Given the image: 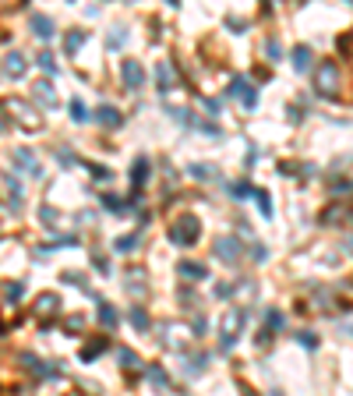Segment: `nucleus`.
<instances>
[{"label": "nucleus", "instance_id": "nucleus-4", "mask_svg": "<svg viewBox=\"0 0 353 396\" xmlns=\"http://www.w3.org/2000/svg\"><path fill=\"white\" fill-rule=\"evenodd\" d=\"M241 322H244V311H241V308H230V315L223 318V340H219V347H223V350H233Z\"/></svg>", "mask_w": 353, "mask_h": 396}, {"label": "nucleus", "instance_id": "nucleus-29", "mask_svg": "<svg viewBox=\"0 0 353 396\" xmlns=\"http://www.w3.org/2000/svg\"><path fill=\"white\" fill-rule=\"evenodd\" d=\"M88 117H92V113H88L85 103H82V99H71V120H75V124H85Z\"/></svg>", "mask_w": 353, "mask_h": 396}, {"label": "nucleus", "instance_id": "nucleus-18", "mask_svg": "<svg viewBox=\"0 0 353 396\" xmlns=\"http://www.w3.org/2000/svg\"><path fill=\"white\" fill-rule=\"evenodd\" d=\"M0 181H4V188H7V202H11V209H18V205H21V188H18V181H14L11 174H0Z\"/></svg>", "mask_w": 353, "mask_h": 396}, {"label": "nucleus", "instance_id": "nucleus-9", "mask_svg": "<svg viewBox=\"0 0 353 396\" xmlns=\"http://www.w3.org/2000/svg\"><path fill=\"white\" fill-rule=\"evenodd\" d=\"M191 336H187V329L184 325H163V347H170V350H180L184 343H187Z\"/></svg>", "mask_w": 353, "mask_h": 396}, {"label": "nucleus", "instance_id": "nucleus-3", "mask_svg": "<svg viewBox=\"0 0 353 396\" xmlns=\"http://www.w3.org/2000/svg\"><path fill=\"white\" fill-rule=\"evenodd\" d=\"M201 234V223L194 216H180L176 223H170V244H194Z\"/></svg>", "mask_w": 353, "mask_h": 396}, {"label": "nucleus", "instance_id": "nucleus-47", "mask_svg": "<svg viewBox=\"0 0 353 396\" xmlns=\"http://www.w3.org/2000/svg\"><path fill=\"white\" fill-rule=\"evenodd\" d=\"M167 4H174V7H176V4H180V0H167Z\"/></svg>", "mask_w": 353, "mask_h": 396}, {"label": "nucleus", "instance_id": "nucleus-15", "mask_svg": "<svg viewBox=\"0 0 353 396\" xmlns=\"http://www.w3.org/2000/svg\"><path fill=\"white\" fill-rule=\"evenodd\" d=\"M32 96L39 99L43 106H50V110L57 106V89H53L50 82H32Z\"/></svg>", "mask_w": 353, "mask_h": 396}, {"label": "nucleus", "instance_id": "nucleus-30", "mask_svg": "<svg viewBox=\"0 0 353 396\" xmlns=\"http://www.w3.org/2000/svg\"><path fill=\"white\" fill-rule=\"evenodd\" d=\"M191 177H194V181H212L216 170H212L209 163H194V167H191Z\"/></svg>", "mask_w": 353, "mask_h": 396}, {"label": "nucleus", "instance_id": "nucleus-20", "mask_svg": "<svg viewBox=\"0 0 353 396\" xmlns=\"http://www.w3.org/2000/svg\"><path fill=\"white\" fill-rule=\"evenodd\" d=\"M99 322H102V329H117V322H120V311H117L113 304H99Z\"/></svg>", "mask_w": 353, "mask_h": 396}, {"label": "nucleus", "instance_id": "nucleus-14", "mask_svg": "<svg viewBox=\"0 0 353 396\" xmlns=\"http://www.w3.org/2000/svg\"><path fill=\"white\" fill-rule=\"evenodd\" d=\"M95 120H99L102 127H120V120H124V117H120V110H117V106L102 103V106L95 110Z\"/></svg>", "mask_w": 353, "mask_h": 396}, {"label": "nucleus", "instance_id": "nucleus-22", "mask_svg": "<svg viewBox=\"0 0 353 396\" xmlns=\"http://www.w3.org/2000/svg\"><path fill=\"white\" fill-rule=\"evenodd\" d=\"M36 61H39V68H43L46 75H60V68H57V57H53L50 50H39V57H36Z\"/></svg>", "mask_w": 353, "mask_h": 396}, {"label": "nucleus", "instance_id": "nucleus-39", "mask_svg": "<svg viewBox=\"0 0 353 396\" xmlns=\"http://www.w3.org/2000/svg\"><path fill=\"white\" fill-rule=\"evenodd\" d=\"M265 50H268V61H279V57H283V53H279V43H275V39H268V43H265Z\"/></svg>", "mask_w": 353, "mask_h": 396}, {"label": "nucleus", "instance_id": "nucleus-2", "mask_svg": "<svg viewBox=\"0 0 353 396\" xmlns=\"http://www.w3.org/2000/svg\"><path fill=\"white\" fill-rule=\"evenodd\" d=\"M4 106H7V113H11L21 127H32V131H39V127H43V113H36V106H28L25 99L11 96V99H4Z\"/></svg>", "mask_w": 353, "mask_h": 396}, {"label": "nucleus", "instance_id": "nucleus-16", "mask_svg": "<svg viewBox=\"0 0 353 396\" xmlns=\"http://www.w3.org/2000/svg\"><path fill=\"white\" fill-rule=\"evenodd\" d=\"M145 379H149L156 390H167V393H170V375H167L159 365H149V368H145Z\"/></svg>", "mask_w": 353, "mask_h": 396}, {"label": "nucleus", "instance_id": "nucleus-34", "mask_svg": "<svg viewBox=\"0 0 353 396\" xmlns=\"http://www.w3.org/2000/svg\"><path fill=\"white\" fill-rule=\"evenodd\" d=\"M332 219H347V209H329V212L322 216V223H325V226H332Z\"/></svg>", "mask_w": 353, "mask_h": 396}, {"label": "nucleus", "instance_id": "nucleus-45", "mask_svg": "<svg viewBox=\"0 0 353 396\" xmlns=\"http://www.w3.org/2000/svg\"><path fill=\"white\" fill-rule=\"evenodd\" d=\"M0 4H4V7H7V11H14V7H21V4H25V0H0Z\"/></svg>", "mask_w": 353, "mask_h": 396}, {"label": "nucleus", "instance_id": "nucleus-7", "mask_svg": "<svg viewBox=\"0 0 353 396\" xmlns=\"http://www.w3.org/2000/svg\"><path fill=\"white\" fill-rule=\"evenodd\" d=\"M14 163H18L21 174H28V177H43V167H39L36 152H28V149H14Z\"/></svg>", "mask_w": 353, "mask_h": 396}, {"label": "nucleus", "instance_id": "nucleus-12", "mask_svg": "<svg viewBox=\"0 0 353 396\" xmlns=\"http://www.w3.org/2000/svg\"><path fill=\"white\" fill-rule=\"evenodd\" d=\"M230 96H241L248 110H255V106H258V93H255V89H248V82H244V78H233V82H230Z\"/></svg>", "mask_w": 353, "mask_h": 396}, {"label": "nucleus", "instance_id": "nucleus-25", "mask_svg": "<svg viewBox=\"0 0 353 396\" xmlns=\"http://www.w3.org/2000/svg\"><path fill=\"white\" fill-rule=\"evenodd\" d=\"M293 68H297V71H307V68H311V50H307V46H297V50H293Z\"/></svg>", "mask_w": 353, "mask_h": 396}, {"label": "nucleus", "instance_id": "nucleus-23", "mask_svg": "<svg viewBox=\"0 0 353 396\" xmlns=\"http://www.w3.org/2000/svg\"><path fill=\"white\" fill-rule=\"evenodd\" d=\"M138 244H142V237H138V234H131V237H117V241H113V248H117L120 255H131Z\"/></svg>", "mask_w": 353, "mask_h": 396}, {"label": "nucleus", "instance_id": "nucleus-13", "mask_svg": "<svg viewBox=\"0 0 353 396\" xmlns=\"http://www.w3.org/2000/svg\"><path fill=\"white\" fill-rule=\"evenodd\" d=\"M28 28H32L39 39H53V32H57V25H53L46 14H32V18H28Z\"/></svg>", "mask_w": 353, "mask_h": 396}, {"label": "nucleus", "instance_id": "nucleus-10", "mask_svg": "<svg viewBox=\"0 0 353 396\" xmlns=\"http://www.w3.org/2000/svg\"><path fill=\"white\" fill-rule=\"evenodd\" d=\"M36 315H39V318H53V315H60V297L57 294H39L36 297Z\"/></svg>", "mask_w": 353, "mask_h": 396}, {"label": "nucleus", "instance_id": "nucleus-43", "mask_svg": "<svg viewBox=\"0 0 353 396\" xmlns=\"http://www.w3.org/2000/svg\"><path fill=\"white\" fill-rule=\"evenodd\" d=\"M233 294V283H216V297H230Z\"/></svg>", "mask_w": 353, "mask_h": 396}, {"label": "nucleus", "instance_id": "nucleus-41", "mask_svg": "<svg viewBox=\"0 0 353 396\" xmlns=\"http://www.w3.org/2000/svg\"><path fill=\"white\" fill-rule=\"evenodd\" d=\"M201 106H205V113H212V117L219 113V99H201Z\"/></svg>", "mask_w": 353, "mask_h": 396}, {"label": "nucleus", "instance_id": "nucleus-28", "mask_svg": "<svg viewBox=\"0 0 353 396\" xmlns=\"http://www.w3.org/2000/svg\"><path fill=\"white\" fill-rule=\"evenodd\" d=\"M127 291L135 297H145V276L142 273H127Z\"/></svg>", "mask_w": 353, "mask_h": 396}, {"label": "nucleus", "instance_id": "nucleus-36", "mask_svg": "<svg viewBox=\"0 0 353 396\" xmlns=\"http://www.w3.org/2000/svg\"><path fill=\"white\" fill-rule=\"evenodd\" d=\"M102 205H106L110 212H120V209H124V202H120L117 195H102Z\"/></svg>", "mask_w": 353, "mask_h": 396}, {"label": "nucleus", "instance_id": "nucleus-44", "mask_svg": "<svg viewBox=\"0 0 353 396\" xmlns=\"http://www.w3.org/2000/svg\"><path fill=\"white\" fill-rule=\"evenodd\" d=\"M88 170H92V177H99V181H102V177H106V170H102V167H99V163H88Z\"/></svg>", "mask_w": 353, "mask_h": 396}, {"label": "nucleus", "instance_id": "nucleus-31", "mask_svg": "<svg viewBox=\"0 0 353 396\" xmlns=\"http://www.w3.org/2000/svg\"><path fill=\"white\" fill-rule=\"evenodd\" d=\"M124 39H127V28H124V25H117V28L110 32V39H106V43H110V50H120V46H124Z\"/></svg>", "mask_w": 353, "mask_h": 396}, {"label": "nucleus", "instance_id": "nucleus-17", "mask_svg": "<svg viewBox=\"0 0 353 396\" xmlns=\"http://www.w3.org/2000/svg\"><path fill=\"white\" fill-rule=\"evenodd\" d=\"M176 273H180V276H187V280H205V276H209V269H205L201 262H180V266H176Z\"/></svg>", "mask_w": 353, "mask_h": 396}, {"label": "nucleus", "instance_id": "nucleus-40", "mask_svg": "<svg viewBox=\"0 0 353 396\" xmlns=\"http://www.w3.org/2000/svg\"><path fill=\"white\" fill-rule=\"evenodd\" d=\"M268 325H272V329H283V325H286V318H283L279 311H268Z\"/></svg>", "mask_w": 353, "mask_h": 396}, {"label": "nucleus", "instance_id": "nucleus-11", "mask_svg": "<svg viewBox=\"0 0 353 396\" xmlns=\"http://www.w3.org/2000/svg\"><path fill=\"white\" fill-rule=\"evenodd\" d=\"M25 71H28L25 53H7V57H4V75H7V78H21Z\"/></svg>", "mask_w": 353, "mask_h": 396}, {"label": "nucleus", "instance_id": "nucleus-1", "mask_svg": "<svg viewBox=\"0 0 353 396\" xmlns=\"http://www.w3.org/2000/svg\"><path fill=\"white\" fill-rule=\"evenodd\" d=\"M315 89H318V96L339 99V93H343V71H339L336 61H325V64L318 68V75H315Z\"/></svg>", "mask_w": 353, "mask_h": 396}, {"label": "nucleus", "instance_id": "nucleus-19", "mask_svg": "<svg viewBox=\"0 0 353 396\" xmlns=\"http://www.w3.org/2000/svg\"><path fill=\"white\" fill-rule=\"evenodd\" d=\"M145 181H149V160L142 156V160H135V167H131V184L142 188Z\"/></svg>", "mask_w": 353, "mask_h": 396}, {"label": "nucleus", "instance_id": "nucleus-42", "mask_svg": "<svg viewBox=\"0 0 353 396\" xmlns=\"http://www.w3.org/2000/svg\"><path fill=\"white\" fill-rule=\"evenodd\" d=\"M251 259H255V262H265V259H268L265 244H255V248H251Z\"/></svg>", "mask_w": 353, "mask_h": 396}, {"label": "nucleus", "instance_id": "nucleus-24", "mask_svg": "<svg viewBox=\"0 0 353 396\" xmlns=\"http://www.w3.org/2000/svg\"><path fill=\"white\" fill-rule=\"evenodd\" d=\"M102 350H106V340L99 336V340H92L88 347H82V361H95V358H99Z\"/></svg>", "mask_w": 353, "mask_h": 396}, {"label": "nucleus", "instance_id": "nucleus-35", "mask_svg": "<svg viewBox=\"0 0 353 396\" xmlns=\"http://www.w3.org/2000/svg\"><path fill=\"white\" fill-rule=\"evenodd\" d=\"M297 340H300V343H304V347H311V350H315V347H318V336H315V333H311V329H304V333H297Z\"/></svg>", "mask_w": 353, "mask_h": 396}, {"label": "nucleus", "instance_id": "nucleus-33", "mask_svg": "<svg viewBox=\"0 0 353 396\" xmlns=\"http://www.w3.org/2000/svg\"><path fill=\"white\" fill-rule=\"evenodd\" d=\"M251 195L258 198V209H262V216H272V202H268V195H265V192H258V188H255Z\"/></svg>", "mask_w": 353, "mask_h": 396}, {"label": "nucleus", "instance_id": "nucleus-37", "mask_svg": "<svg viewBox=\"0 0 353 396\" xmlns=\"http://www.w3.org/2000/svg\"><path fill=\"white\" fill-rule=\"evenodd\" d=\"M39 216L46 219V226H57V219H60V216H57V212H53L50 205H43V209H39Z\"/></svg>", "mask_w": 353, "mask_h": 396}, {"label": "nucleus", "instance_id": "nucleus-32", "mask_svg": "<svg viewBox=\"0 0 353 396\" xmlns=\"http://www.w3.org/2000/svg\"><path fill=\"white\" fill-rule=\"evenodd\" d=\"M251 192H255V188H251V184H244V181H241V184H230V195H233V198H251Z\"/></svg>", "mask_w": 353, "mask_h": 396}, {"label": "nucleus", "instance_id": "nucleus-21", "mask_svg": "<svg viewBox=\"0 0 353 396\" xmlns=\"http://www.w3.org/2000/svg\"><path fill=\"white\" fill-rule=\"evenodd\" d=\"M82 43H85V32H82V28H71V32L64 36V50H68L71 57H75V53L82 50Z\"/></svg>", "mask_w": 353, "mask_h": 396}, {"label": "nucleus", "instance_id": "nucleus-38", "mask_svg": "<svg viewBox=\"0 0 353 396\" xmlns=\"http://www.w3.org/2000/svg\"><path fill=\"white\" fill-rule=\"evenodd\" d=\"M205 361H209L205 354H198V358H191V361H187V372H191V375H194V372H201V368H205Z\"/></svg>", "mask_w": 353, "mask_h": 396}, {"label": "nucleus", "instance_id": "nucleus-46", "mask_svg": "<svg viewBox=\"0 0 353 396\" xmlns=\"http://www.w3.org/2000/svg\"><path fill=\"white\" fill-rule=\"evenodd\" d=\"M4 127H7V120H4V113H0V131H4Z\"/></svg>", "mask_w": 353, "mask_h": 396}, {"label": "nucleus", "instance_id": "nucleus-6", "mask_svg": "<svg viewBox=\"0 0 353 396\" xmlns=\"http://www.w3.org/2000/svg\"><path fill=\"white\" fill-rule=\"evenodd\" d=\"M216 259L226 262V266H237V262H241V244H237V237H219V241H216Z\"/></svg>", "mask_w": 353, "mask_h": 396}, {"label": "nucleus", "instance_id": "nucleus-5", "mask_svg": "<svg viewBox=\"0 0 353 396\" xmlns=\"http://www.w3.org/2000/svg\"><path fill=\"white\" fill-rule=\"evenodd\" d=\"M120 78H124V89L138 93V89L145 85V68H142L138 61H124V68H120Z\"/></svg>", "mask_w": 353, "mask_h": 396}, {"label": "nucleus", "instance_id": "nucleus-27", "mask_svg": "<svg viewBox=\"0 0 353 396\" xmlns=\"http://www.w3.org/2000/svg\"><path fill=\"white\" fill-rule=\"evenodd\" d=\"M117 358H120V365H124L127 372H135V368H142V361H138V354H135V350H127V347H120V350H117Z\"/></svg>", "mask_w": 353, "mask_h": 396}, {"label": "nucleus", "instance_id": "nucleus-26", "mask_svg": "<svg viewBox=\"0 0 353 396\" xmlns=\"http://www.w3.org/2000/svg\"><path fill=\"white\" fill-rule=\"evenodd\" d=\"M131 325H135L138 333H145V329L152 325V322H149V311H145V308H131Z\"/></svg>", "mask_w": 353, "mask_h": 396}, {"label": "nucleus", "instance_id": "nucleus-8", "mask_svg": "<svg viewBox=\"0 0 353 396\" xmlns=\"http://www.w3.org/2000/svg\"><path fill=\"white\" fill-rule=\"evenodd\" d=\"M176 68L170 64V61H163L159 68H156V85H159V93H170V89H176Z\"/></svg>", "mask_w": 353, "mask_h": 396}]
</instances>
